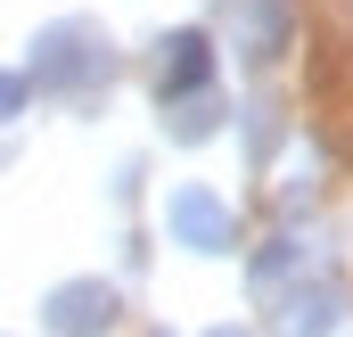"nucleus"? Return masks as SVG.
I'll use <instances>...</instances> for the list:
<instances>
[{
    "mask_svg": "<svg viewBox=\"0 0 353 337\" xmlns=\"http://www.w3.org/2000/svg\"><path fill=\"white\" fill-rule=\"evenodd\" d=\"M165 231H173V247H189V255H230L239 247V214H230V198L205 189V181H181L173 198H165Z\"/></svg>",
    "mask_w": 353,
    "mask_h": 337,
    "instance_id": "3",
    "label": "nucleus"
},
{
    "mask_svg": "<svg viewBox=\"0 0 353 337\" xmlns=\"http://www.w3.org/2000/svg\"><path fill=\"white\" fill-rule=\"evenodd\" d=\"M205 337H247V329H230V321H222V329H205Z\"/></svg>",
    "mask_w": 353,
    "mask_h": 337,
    "instance_id": "12",
    "label": "nucleus"
},
{
    "mask_svg": "<svg viewBox=\"0 0 353 337\" xmlns=\"http://www.w3.org/2000/svg\"><path fill=\"white\" fill-rule=\"evenodd\" d=\"M304 271H321V255H312V239L279 231L271 247H255V263H247V288H255V305H271V296H279V288H296Z\"/></svg>",
    "mask_w": 353,
    "mask_h": 337,
    "instance_id": "7",
    "label": "nucleus"
},
{
    "mask_svg": "<svg viewBox=\"0 0 353 337\" xmlns=\"http://www.w3.org/2000/svg\"><path fill=\"white\" fill-rule=\"evenodd\" d=\"M148 83H157V99H181V90H205V83H214V41H205L197 25H173V33H157V58H148Z\"/></svg>",
    "mask_w": 353,
    "mask_h": 337,
    "instance_id": "6",
    "label": "nucleus"
},
{
    "mask_svg": "<svg viewBox=\"0 0 353 337\" xmlns=\"http://www.w3.org/2000/svg\"><path fill=\"white\" fill-rule=\"evenodd\" d=\"M263 313H271V337H337V321H345V288H337L329 271H304L296 288L271 296Z\"/></svg>",
    "mask_w": 353,
    "mask_h": 337,
    "instance_id": "5",
    "label": "nucleus"
},
{
    "mask_svg": "<svg viewBox=\"0 0 353 337\" xmlns=\"http://www.w3.org/2000/svg\"><path fill=\"white\" fill-rule=\"evenodd\" d=\"M222 41L247 66H279L288 41H296V8L288 0H222Z\"/></svg>",
    "mask_w": 353,
    "mask_h": 337,
    "instance_id": "4",
    "label": "nucleus"
},
{
    "mask_svg": "<svg viewBox=\"0 0 353 337\" xmlns=\"http://www.w3.org/2000/svg\"><path fill=\"white\" fill-rule=\"evenodd\" d=\"M132 198H140V157H123V165H115V206H132Z\"/></svg>",
    "mask_w": 353,
    "mask_h": 337,
    "instance_id": "11",
    "label": "nucleus"
},
{
    "mask_svg": "<svg viewBox=\"0 0 353 337\" xmlns=\"http://www.w3.org/2000/svg\"><path fill=\"white\" fill-rule=\"evenodd\" d=\"M0 107H8V115H25V107H33V66H17V75H8V90H0Z\"/></svg>",
    "mask_w": 353,
    "mask_h": 337,
    "instance_id": "10",
    "label": "nucleus"
},
{
    "mask_svg": "<svg viewBox=\"0 0 353 337\" xmlns=\"http://www.w3.org/2000/svg\"><path fill=\"white\" fill-rule=\"evenodd\" d=\"M115 321H123V288L99 280V271L41 288V329H50V337H107Z\"/></svg>",
    "mask_w": 353,
    "mask_h": 337,
    "instance_id": "2",
    "label": "nucleus"
},
{
    "mask_svg": "<svg viewBox=\"0 0 353 337\" xmlns=\"http://www.w3.org/2000/svg\"><path fill=\"white\" fill-rule=\"evenodd\" d=\"M312 189H321V157L304 148V157L288 165V181H279V214H296V206H312Z\"/></svg>",
    "mask_w": 353,
    "mask_h": 337,
    "instance_id": "9",
    "label": "nucleus"
},
{
    "mask_svg": "<svg viewBox=\"0 0 353 337\" xmlns=\"http://www.w3.org/2000/svg\"><path fill=\"white\" fill-rule=\"evenodd\" d=\"M157 337H165V329H157Z\"/></svg>",
    "mask_w": 353,
    "mask_h": 337,
    "instance_id": "13",
    "label": "nucleus"
},
{
    "mask_svg": "<svg viewBox=\"0 0 353 337\" xmlns=\"http://www.w3.org/2000/svg\"><path fill=\"white\" fill-rule=\"evenodd\" d=\"M33 83L58 90V99H90V90L115 83V41L90 25V17H58V25H41L33 33Z\"/></svg>",
    "mask_w": 353,
    "mask_h": 337,
    "instance_id": "1",
    "label": "nucleus"
},
{
    "mask_svg": "<svg viewBox=\"0 0 353 337\" xmlns=\"http://www.w3.org/2000/svg\"><path fill=\"white\" fill-rule=\"evenodd\" d=\"M157 107H165V115H157V124H165V140H181V148L214 140V132H222V115H230L214 83H205V90H181V99H157Z\"/></svg>",
    "mask_w": 353,
    "mask_h": 337,
    "instance_id": "8",
    "label": "nucleus"
}]
</instances>
